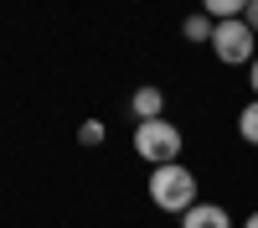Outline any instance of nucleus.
<instances>
[{"instance_id":"nucleus-1","label":"nucleus","mask_w":258,"mask_h":228,"mask_svg":"<svg viewBox=\"0 0 258 228\" xmlns=\"http://www.w3.org/2000/svg\"><path fill=\"white\" fill-rule=\"evenodd\" d=\"M150 202L160 207V213H186V207H197L202 197H197V176H191V166H181V161H170V166H155L150 171Z\"/></svg>"},{"instance_id":"nucleus-2","label":"nucleus","mask_w":258,"mask_h":228,"mask_svg":"<svg viewBox=\"0 0 258 228\" xmlns=\"http://www.w3.org/2000/svg\"><path fill=\"white\" fill-rule=\"evenodd\" d=\"M181 124H170V119H145L135 124V156L150 161V166H170V161H181Z\"/></svg>"},{"instance_id":"nucleus-3","label":"nucleus","mask_w":258,"mask_h":228,"mask_svg":"<svg viewBox=\"0 0 258 228\" xmlns=\"http://www.w3.org/2000/svg\"><path fill=\"white\" fill-rule=\"evenodd\" d=\"M253 26L243 16H232V21H217V31H212V52H217L227 68H238V62H253L258 57V47H253Z\"/></svg>"},{"instance_id":"nucleus-4","label":"nucleus","mask_w":258,"mask_h":228,"mask_svg":"<svg viewBox=\"0 0 258 228\" xmlns=\"http://www.w3.org/2000/svg\"><path fill=\"white\" fill-rule=\"evenodd\" d=\"M181 228H232V218H227V207H217V202H197V207L181 213Z\"/></svg>"},{"instance_id":"nucleus-5","label":"nucleus","mask_w":258,"mask_h":228,"mask_svg":"<svg viewBox=\"0 0 258 228\" xmlns=\"http://www.w3.org/2000/svg\"><path fill=\"white\" fill-rule=\"evenodd\" d=\"M129 109H135V119H165V94L155 88V83H145V88H135V99H129Z\"/></svg>"},{"instance_id":"nucleus-6","label":"nucleus","mask_w":258,"mask_h":228,"mask_svg":"<svg viewBox=\"0 0 258 228\" xmlns=\"http://www.w3.org/2000/svg\"><path fill=\"white\" fill-rule=\"evenodd\" d=\"M212 31H217V21H212L207 11H202V16H186V21H181V36H186V41H197V47H202V41L212 47Z\"/></svg>"},{"instance_id":"nucleus-7","label":"nucleus","mask_w":258,"mask_h":228,"mask_svg":"<svg viewBox=\"0 0 258 228\" xmlns=\"http://www.w3.org/2000/svg\"><path fill=\"white\" fill-rule=\"evenodd\" d=\"M202 11L212 21H232V16H248V0H202Z\"/></svg>"},{"instance_id":"nucleus-8","label":"nucleus","mask_w":258,"mask_h":228,"mask_svg":"<svg viewBox=\"0 0 258 228\" xmlns=\"http://www.w3.org/2000/svg\"><path fill=\"white\" fill-rule=\"evenodd\" d=\"M238 135H243L248 145H258V99L243 104V114H238Z\"/></svg>"},{"instance_id":"nucleus-9","label":"nucleus","mask_w":258,"mask_h":228,"mask_svg":"<svg viewBox=\"0 0 258 228\" xmlns=\"http://www.w3.org/2000/svg\"><path fill=\"white\" fill-rule=\"evenodd\" d=\"M78 145H103V119H83L78 124Z\"/></svg>"},{"instance_id":"nucleus-10","label":"nucleus","mask_w":258,"mask_h":228,"mask_svg":"<svg viewBox=\"0 0 258 228\" xmlns=\"http://www.w3.org/2000/svg\"><path fill=\"white\" fill-rule=\"evenodd\" d=\"M243 21L253 26V36H258V0H248V16H243Z\"/></svg>"},{"instance_id":"nucleus-11","label":"nucleus","mask_w":258,"mask_h":228,"mask_svg":"<svg viewBox=\"0 0 258 228\" xmlns=\"http://www.w3.org/2000/svg\"><path fill=\"white\" fill-rule=\"evenodd\" d=\"M248 83H253V99H258V57L248 62Z\"/></svg>"},{"instance_id":"nucleus-12","label":"nucleus","mask_w":258,"mask_h":228,"mask_svg":"<svg viewBox=\"0 0 258 228\" xmlns=\"http://www.w3.org/2000/svg\"><path fill=\"white\" fill-rule=\"evenodd\" d=\"M243 228H258V213H248V218H243Z\"/></svg>"}]
</instances>
